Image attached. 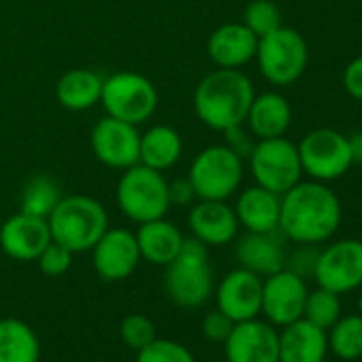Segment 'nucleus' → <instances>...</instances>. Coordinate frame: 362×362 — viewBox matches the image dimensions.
Here are the masks:
<instances>
[{
    "instance_id": "f257e3e1",
    "label": "nucleus",
    "mask_w": 362,
    "mask_h": 362,
    "mask_svg": "<svg viewBox=\"0 0 362 362\" xmlns=\"http://www.w3.org/2000/svg\"><path fill=\"white\" fill-rule=\"evenodd\" d=\"M343 220V205L322 181H298L281 194L279 233L296 245H322L334 237Z\"/></svg>"
},
{
    "instance_id": "f03ea898",
    "label": "nucleus",
    "mask_w": 362,
    "mask_h": 362,
    "mask_svg": "<svg viewBox=\"0 0 362 362\" xmlns=\"http://www.w3.org/2000/svg\"><path fill=\"white\" fill-rule=\"evenodd\" d=\"M256 96L252 79L241 69H218L205 75L194 90L197 117L216 132L245 124Z\"/></svg>"
},
{
    "instance_id": "7ed1b4c3",
    "label": "nucleus",
    "mask_w": 362,
    "mask_h": 362,
    "mask_svg": "<svg viewBox=\"0 0 362 362\" xmlns=\"http://www.w3.org/2000/svg\"><path fill=\"white\" fill-rule=\"evenodd\" d=\"M216 281L209 264V247L199 239H184L179 254L164 267L166 296L186 309H197L214 294Z\"/></svg>"
},
{
    "instance_id": "20e7f679",
    "label": "nucleus",
    "mask_w": 362,
    "mask_h": 362,
    "mask_svg": "<svg viewBox=\"0 0 362 362\" xmlns=\"http://www.w3.org/2000/svg\"><path fill=\"white\" fill-rule=\"evenodd\" d=\"M52 239L73 254L88 252L109 228V214L100 201L86 194L62 197L47 218Z\"/></svg>"
},
{
    "instance_id": "39448f33",
    "label": "nucleus",
    "mask_w": 362,
    "mask_h": 362,
    "mask_svg": "<svg viewBox=\"0 0 362 362\" xmlns=\"http://www.w3.org/2000/svg\"><path fill=\"white\" fill-rule=\"evenodd\" d=\"M115 203L119 211L136 224L164 218L170 209L168 179L162 170L134 164L122 170L115 188Z\"/></svg>"
},
{
    "instance_id": "423d86ee",
    "label": "nucleus",
    "mask_w": 362,
    "mask_h": 362,
    "mask_svg": "<svg viewBox=\"0 0 362 362\" xmlns=\"http://www.w3.org/2000/svg\"><path fill=\"white\" fill-rule=\"evenodd\" d=\"M241 160L228 145H209L201 149L192 164L188 179L199 201H228L241 188L243 166Z\"/></svg>"
},
{
    "instance_id": "0eeeda50",
    "label": "nucleus",
    "mask_w": 362,
    "mask_h": 362,
    "mask_svg": "<svg viewBox=\"0 0 362 362\" xmlns=\"http://www.w3.org/2000/svg\"><path fill=\"white\" fill-rule=\"evenodd\" d=\"M260 75L277 88L296 83L309 64V45L305 37L290 28L279 26L277 30L258 39L256 58Z\"/></svg>"
},
{
    "instance_id": "6e6552de",
    "label": "nucleus",
    "mask_w": 362,
    "mask_h": 362,
    "mask_svg": "<svg viewBox=\"0 0 362 362\" xmlns=\"http://www.w3.org/2000/svg\"><path fill=\"white\" fill-rule=\"evenodd\" d=\"M160 103L156 86L134 71H119L103 81L100 105L107 115L128 122V124H143L151 119Z\"/></svg>"
},
{
    "instance_id": "1a4fd4ad",
    "label": "nucleus",
    "mask_w": 362,
    "mask_h": 362,
    "mask_svg": "<svg viewBox=\"0 0 362 362\" xmlns=\"http://www.w3.org/2000/svg\"><path fill=\"white\" fill-rule=\"evenodd\" d=\"M247 164L256 186H262L279 197L303 179L298 147L286 136L256 139Z\"/></svg>"
},
{
    "instance_id": "9d476101",
    "label": "nucleus",
    "mask_w": 362,
    "mask_h": 362,
    "mask_svg": "<svg viewBox=\"0 0 362 362\" xmlns=\"http://www.w3.org/2000/svg\"><path fill=\"white\" fill-rule=\"evenodd\" d=\"M296 147L303 175L322 184L341 179L354 164L347 134L334 128H313L296 143Z\"/></svg>"
},
{
    "instance_id": "9b49d317",
    "label": "nucleus",
    "mask_w": 362,
    "mask_h": 362,
    "mask_svg": "<svg viewBox=\"0 0 362 362\" xmlns=\"http://www.w3.org/2000/svg\"><path fill=\"white\" fill-rule=\"evenodd\" d=\"M313 279L320 288L334 294H347L362 286V241L339 239L320 250Z\"/></svg>"
},
{
    "instance_id": "f8f14e48",
    "label": "nucleus",
    "mask_w": 362,
    "mask_h": 362,
    "mask_svg": "<svg viewBox=\"0 0 362 362\" xmlns=\"http://www.w3.org/2000/svg\"><path fill=\"white\" fill-rule=\"evenodd\" d=\"M139 126L115 119L111 115L100 117L90 134V145L96 160L117 170H126L139 164Z\"/></svg>"
},
{
    "instance_id": "ddd939ff",
    "label": "nucleus",
    "mask_w": 362,
    "mask_h": 362,
    "mask_svg": "<svg viewBox=\"0 0 362 362\" xmlns=\"http://www.w3.org/2000/svg\"><path fill=\"white\" fill-rule=\"evenodd\" d=\"M309 288L307 281L290 269H281L262 279L260 313L273 326H288L303 317Z\"/></svg>"
},
{
    "instance_id": "4468645a",
    "label": "nucleus",
    "mask_w": 362,
    "mask_h": 362,
    "mask_svg": "<svg viewBox=\"0 0 362 362\" xmlns=\"http://www.w3.org/2000/svg\"><path fill=\"white\" fill-rule=\"evenodd\" d=\"M90 252L94 271L105 281L128 279L141 262L136 235L128 228L109 226Z\"/></svg>"
},
{
    "instance_id": "2eb2a0df",
    "label": "nucleus",
    "mask_w": 362,
    "mask_h": 362,
    "mask_svg": "<svg viewBox=\"0 0 362 362\" xmlns=\"http://www.w3.org/2000/svg\"><path fill=\"white\" fill-rule=\"evenodd\" d=\"M224 351L228 362H279V332L267 320L237 322Z\"/></svg>"
},
{
    "instance_id": "dca6fc26",
    "label": "nucleus",
    "mask_w": 362,
    "mask_h": 362,
    "mask_svg": "<svg viewBox=\"0 0 362 362\" xmlns=\"http://www.w3.org/2000/svg\"><path fill=\"white\" fill-rule=\"evenodd\" d=\"M216 305L235 324L260 315L262 307V277L239 267L224 275V279L214 288Z\"/></svg>"
},
{
    "instance_id": "f3484780",
    "label": "nucleus",
    "mask_w": 362,
    "mask_h": 362,
    "mask_svg": "<svg viewBox=\"0 0 362 362\" xmlns=\"http://www.w3.org/2000/svg\"><path fill=\"white\" fill-rule=\"evenodd\" d=\"M49 243L52 230L45 218L18 211L0 226V247L18 262H35Z\"/></svg>"
},
{
    "instance_id": "a211bd4d",
    "label": "nucleus",
    "mask_w": 362,
    "mask_h": 362,
    "mask_svg": "<svg viewBox=\"0 0 362 362\" xmlns=\"http://www.w3.org/2000/svg\"><path fill=\"white\" fill-rule=\"evenodd\" d=\"M188 228L207 247H220L233 243L241 226L226 201H197L188 211Z\"/></svg>"
},
{
    "instance_id": "6ab92c4d",
    "label": "nucleus",
    "mask_w": 362,
    "mask_h": 362,
    "mask_svg": "<svg viewBox=\"0 0 362 362\" xmlns=\"http://www.w3.org/2000/svg\"><path fill=\"white\" fill-rule=\"evenodd\" d=\"M258 37L243 22L218 26L207 39V54L218 69H243L256 58Z\"/></svg>"
},
{
    "instance_id": "aec40b11",
    "label": "nucleus",
    "mask_w": 362,
    "mask_h": 362,
    "mask_svg": "<svg viewBox=\"0 0 362 362\" xmlns=\"http://www.w3.org/2000/svg\"><path fill=\"white\" fill-rule=\"evenodd\" d=\"M281 233H245L235 247L239 264L260 277H269L286 269V247Z\"/></svg>"
},
{
    "instance_id": "412c9836",
    "label": "nucleus",
    "mask_w": 362,
    "mask_h": 362,
    "mask_svg": "<svg viewBox=\"0 0 362 362\" xmlns=\"http://www.w3.org/2000/svg\"><path fill=\"white\" fill-rule=\"evenodd\" d=\"M233 209L237 214L239 226H243L245 233L279 230L281 197L262 186H250L241 190Z\"/></svg>"
},
{
    "instance_id": "4be33fe9",
    "label": "nucleus",
    "mask_w": 362,
    "mask_h": 362,
    "mask_svg": "<svg viewBox=\"0 0 362 362\" xmlns=\"http://www.w3.org/2000/svg\"><path fill=\"white\" fill-rule=\"evenodd\" d=\"M328 334L324 328L300 317L279 332V362H324Z\"/></svg>"
},
{
    "instance_id": "5701e85b",
    "label": "nucleus",
    "mask_w": 362,
    "mask_h": 362,
    "mask_svg": "<svg viewBox=\"0 0 362 362\" xmlns=\"http://www.w3.org/2000/svg\"><path fill=\"white\" fill-rule=\"evenodd\" d=\"M247 130L254 134V139H275L286 136V132L292 126V107L290 100L279 92H262L256 94L247 117H245Z\"/></svg>"
},
{
    "instance_id": "b1692460",
    "label": "nucleus",
    "mask_w": 362,
    "mask_h": 362,
    "mask_svg": "<svg viewBox=\"0 0 362 362\" xmlns=\"http://www.w3.org/2000/svg\"><path fill=\"white\" fill-rule=\"evenodd\" d=\"M134 235H136L141 260L156 267H166L170 260H175L186 239L181 235V230L166 218L139 224V230Z\"/></svg>"
},
{
    "instance_id": "393cba45",
    "label": "nucleus",
    "mask_w": 362,
    "mask_h": 362,
    "mask_svg": "<svg viewBox=\"0 0 362 362\" xmlns=\"http://www.w3.org/2000/svg\"><path fill=\"white\" fill-rule=\"evenodd\" d=\"M181 153H184V139L173 126L156 124L141 132L139 164L164 173L181 160Z\"/></svg>"
},
{
    "instance_id": "a878e982",
    "label": "nucleus",
    "mask_w": 362,
    "mask_h": 362,
    "mask_svg": "<svg viewBox=\"0 0 362 362\" xmlns=\"http://www.w3.org/2000/svg\"><path fill=\"white\" fill-rule=\"evenodd\" d=\"M103 81L96 71L90 69H73L66 71L56 83V98L66 111H88L100 105Z\"/></svg>"
},
{
    "instance_id": "bb28decb",
    "label": "nucleus",
    "mask_w": 362,
    "mask_h": 362,
    "mask_svg": "<svg viewBox=\"0 0 362 362\" xmlns=\"http://www.w3.org/2000/svg\"><path fill=\"white\" fill-rule=\"evenodd\" d=\"M41 343L37 332L18 317L0 320V362H39Z\"/></svg>"
},
{
    "instance_id": "cd10ccee",
    "label": "nucleus",
    "mask_w": 362,
    "mask_h": 362,
    "mask_svg": "<svg viewBox=\"0 0 362 362\" xmlns=\"http://www.w3.org/2000/svg\"><path fill=\"white\" fill-rule=\"evenodd\" d=\"M60 201H62V190L58 181L49 175H35L26 181V186L22 190L20 211L47 220Z\"/></svg>"
},
{
    "instance_id": "c85d7f7f",
    "label": "nucleus",
    "mask_w": 362,
    "mask_h": 362,
    "mask_svg": "<svg viewBox=\"0 0 362 362\" xmlns=\"http://www.w3.org/2000/svg\"><path fill=\"white\" fill-rule=\"evenodd\" d=\"M328 351L341 360L362 358V313L341 315L328 330Z\"/></svg>"
},
{
    "instance_id": "c756f323",
    "label": "nucleus",
    "mask_w": 362,
    "mask_h": 362,
    "mask_svg": "<svg viewBox=\"0 0 362 362\" xmlns=\"http://www.w3.org/2000/svg\"><path fill=\"white\" fill-rule=\"evenodd\" d=\"M303 317L309 320L311 324L328 330L339 317H341V300L339 294L326 290V288H315L307 294Z\"/></svg>"
},
{
    "instance_id": "7c9ffc66",
    "label": "nucleus",
    "mask_w": 362,
    "mask_h": 362,
    "mask_svg": "<svg viewBox=\"0 0 362 362\" xmlns=\"http://www.w3.org/2000/svg\"><path fill=\"white\" fill-rule=\"evenodd\" d=\"M258 39L277 30L279 26H284L281 22V9L273 3V0H252V3L245 7L243 11V20H241Z\"/></svg>"
},
{
    "instance_id": "2f4dec72",
    "label": "nucleus",
    "mask_w": 362,
    "mask_h": 362,
    "mask_svg": "<svg viewBox=\"0 0 362 362\" xmlns=\"http://www.w3.org/2000/svg\"><path fill=\"white\" fill-rule=\"evenodd\" d=\"M136 362H197L192 351L179 341L156 337L136 351Z\"/></svg>"
},
{
    "instance_id": "473e14b6",
    "label": "nucleus",
    "mask_w": 362,
    "mask_h": 362,
    "mask_svg": "<svg viewBox=\"0 0 362 362\" xmlns=\"http://www.w3.org/2000/svg\"><path fill=\"white\" fill-rule=\"evenodd\" d=\"M119 334H122V341L134 351H139L141 347H145L147 343H151L158 337L156 324L143 313L126 315L119 324Z\"/></svg>"
},
{
    "instance_id": "72a5a7b5",
    "label": "nucleus",
    "mask_w": 362,
    "mask_h": 362,
    "mask_svg": "<svg viewBox=\"0 0 362 362\" xmlns=\"http://www.w3.org/2000/svg\"><path fill=\"white\" fill-rule=\"evenodd\" d=\"M73 256L75 254L71 250H66L62 243L52 239V243L39 254V258L35 262H39L41 273H45L47 277H60V275H64L71 269Z\"/></svg>"
},
{
    "instance_id": "f704fd0d",
    "label": "nucleus",
    "mask_w": 362,
    "mask_h": 362,
    "mask_svg": "<svg viewBox=\"0 0 362 362\" xmlns=\"http://www.w3.org/2000/svg\"><path fill=\"white\" fill-rule=\"evenodd\" d=\"M233 328H235V322L226 313H222L218 307L209 311L201 322V332L211 343H224L228 334L233 332Z\"/></svg>"
},
{
    "instance_id": "c9c22d12",
    "label": "nucleus",
    "mask_w": 362,
    "mask_h": 362,
    "mask_svg": "<svg viewBox=\"0 0 362 362\" xmlns=\"http://www.w3.org/2000/svg\"><path fill=\"white\" fill-rule=\"evenodd\" d=\"M317 254H320L317 245H296V250L290 256H286V269L294 271L303 279L313 277Z\"/></svg>"
},
{
    "instance_id": "e433bc0d",
    "label": "nucleus",
    "mask_w": 362,
    "mask_h": 362,
    "mask_svg": "<svg viewBox=\"0 0 362 362\" xmlns=\"http://www.w3.org/2000/svg\"><path fill=\"white\" fill-rule=\"evenodd\" d=\"M341 83H343V90L349 98L362 103V54L351 58L345 64L343 75H341Z\"/></svg>"
},
{
    "instance_id": "4c0bfd02",
    "label": "nucleus",
    "mask_w": 362,
    "mask_h": 362,
    "mask_svg": "<svg viewBox=\"0 0 362 362\" xmlns=\"http://www.w3.org/2000/svg\"><path fill=\"white\" fill-rule=\"evenodd\" d=\"M224 134H226V143L224 145H228L241 160H247L252 149H254V145H256V139H254V134L250 130H245V124L233 126Z\"/></svg>"
},
{
    "instance_id": "58836bf2",
    "label": "nucleus",
    "mask_w": 362,
    "mask_h": 362,
    "mask_svg": "<svg viewBox=\"0 0 362 362\" xmlns=\"http://www.w3.org/2000/svg\"><path fill=\"white\" fill-rule=\"evenodd\" d=\"M168 199H170V207L173 205L175 207H190V205H194L199 201L188 177L168 181Z\"/></svg>"
},
{
    "instance_id": "ea45409f",
    "label": "nucleus",
    "mask_w": 362,
    "mask_h": 362,
    "mask_svg": "<svg viewBox=\"0 0 362 362\" xmlns=\"http://www.w3.org/2000/svg\"><path fill=\"white\" fill-rule=\"evenodd\" d=\"M347 141H349L354 164H362V130H356V132L347 134Z\"/></svg>"
},
{
    "instance_id": "a19ab883",
    "label": "nucleus",
    "mask_w": 362,
    "mask_h": 362,
    "mask_svg": "<svg viewBox=\"0 0 362 362\" xmlns=\"http://www.w3.org/2000/svg\"><path fill=\"white\" fill-rule=\"evenodd\" d=\"M358 313H362V298H360V311Z\"/></svg>"
},
{
    "instance_id": "79ce46f5",
    "label": "nucleus",
    "mask_w": 362,
    "mask_h": 362,
    "mask_svg": "<svg viewBox=\"0 0 362 362\" xmlns=\"http://www.w3.org/2000/svg\"><path fill=\"white\" fill-rule=\"evenodd\" d=\"M216 362H228V360H216Z\"/></svg>"
}]
</instances>
